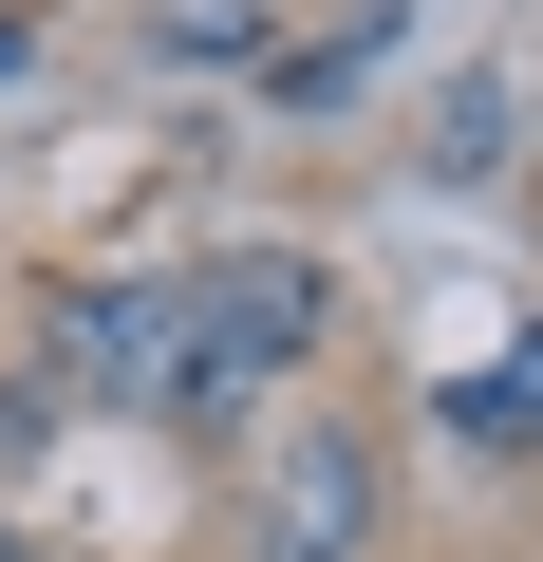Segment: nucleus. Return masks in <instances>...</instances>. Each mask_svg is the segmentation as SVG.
Here are the masks:
<instances>
[{"instance_id":"f257e3e1","label":"nucleus","mask_w":543,"mask_h":562,"mask_svg":"<svg viewBox=\"0 0 543 562\" xmlns=\"http://www.w3.org/2000/svg\"><path fill=\"white\" fill-rule=\"evenodd\" d=\"M301 338H319V262H282V244H262V262H206L188 281V413H244Z\"/></svg>"},{"instance_id":"f03ea898","label":"nucleus","mask_w":543,"mask_h":562,"mask_svg":"<svg viewBox=\"0 0 543 562\" xmlns=\"http://www.w3.org/2000/svg\"><path fill=\"white\" fill-rule=\"evenodd\" d=\"M57 375L113 413H188V281H94L57 301Z\"/></svg>"},{"instance_id":"7ed1b4c3","label":"nucleus","mask_w":543,"mask_h":562,"mask_svg":"<svg viewBox=\"0 0 543 562\" xmlns=\"http://www.w3.org/2000/svg\"><path fill=\"white\" fill-rule=\"evenodd\" d=\"M357 543H375V450L301 431L282 469H262V562H357Z\"/></svg>"},{"instance_id":"20e7f679","label":"nucleus","mask_w":543,"mask_h":562,"mask_svg":"<svg viewBox=\"0 0 543 562\" xmlns=\"http://www.w3.org/2000/svg\"><path fill=\"white\" fill-rule=\"evenodd\" d=\"M450 431L468 450H543V338H506L487 375H450Z\"/></svg>"},{"instance_id":"39448f33","label":"nucleus","mask_w":543,"mask_h":562,"mask_svg":"<svg viewBox=\"0 0 543 562\" xmlns=\"http://www.w3.org/2000/svg\"><path fill=\"white\" fill-rule=\"evenodd\" d=\"M0 562H38V543H0Z\"/></svg>"}]
</instances>
